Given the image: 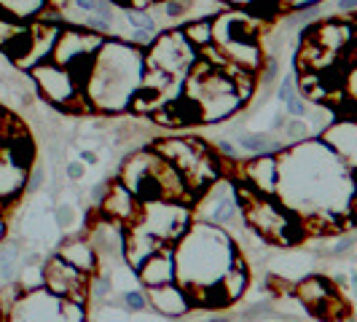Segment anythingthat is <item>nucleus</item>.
<instances>
[{"mask_svg": "<svg viewBox=\"0 0 357 322\" xmlns=\"http://www.w3.org/2000/svg\"><path fill=\"white\" fill-rule=\"evenodd\" d=\"M132 226H137L140 231L151 233L159 242L169 245V242H178L191 223H188V210H185L183 201L151 199V201L140 204V215H137V220Z\"/></svg>", "mask_w": 357, "mask_h": 322, "instance_id": "nucleus-6", "label": "nucleus"}, {"mask_svg": "<svg viewBox=\"0 0 357 322\" xmlns=\"http://www.w3.org/2000/svg\"><path fill=\"white\" fill-rule=\"evenodd\" d=\"M298 296H301L306 301V306L312 309V314H325L328 306L336 304V290H333V285H331L328 279H322V277L306 279L304 285L298 287Z\"/></svg>", "mask_w": 357, "mask_h": 322, "instance_id": "nucleus-16", "label": "nucleus"}, {"mask_svg": "<svg viewBox=\"0 0 357 322\" xmlns=\"http://www.w3.org/2000/svg\"><path fill=\"white\" fill-rule=\"evenodd\" d=\"M135 274H137V279L145 287L172 285L175 282V258H172V250L161 247L153 255H148L143 263L135 268Z\"/></svg>", "mask_w": 357, "mask_h": 322, "instance_id": "nucleus-13", "label": "nucleus"}, {"mask_svg": "<svg viewBox=\"0 0 357 322\" xmlns=\"http://www.w3.org/2000/svg\"><path fill=\"white\" fill-rule=\"evenodd\" d=\"M218 148H220V153H226V156L236 159V148H234L231 143H218Z\"/></svg>", "mask_w": 357, "mask_h": 322, "instance_id": "nucleus-36", "label": "nucleus"}, {"mask_svg": "<svg viewBox=\"0 0 357 322\" xmlns=\"http://www.w3.org/2000/svg\"><path fill=\"white\" fill-rule=\"evenodd\" d=\"M199 322H231L229 317H210V320H199Z\"/></svg>", "mask_w": 357, "mask_h": 322, "instance_id": "nucleus-41", "label": "nucleus"}, {"mask_svg": "<svg viewBox=\"0 0 357 322\" xmlns=\"http://www.w3.org/2000/svg\"><path fill=\"white\" fill-rule=\"evenodd\" d=\"M239 210L245 213L248 226H252L258 233H264L274 242H296L301 239V217L293 215L287 207H282V201L258 191H239L236 194Z\"/></svg>", "mask_w": 357, "mask_h": 322, "instance_id": "nucleus-4", "label": "nucleus"}, {"mask_svg": "<svg viewBox=\"0 0 357 322\" xmlns=\"http://www.w3.org/2000/svg\"><path fill=\"white\" fill-rule=\"evenodd\" d=\"M197 49L183 38L180 30H169L164 36L153 38L151 52L145 54V68L161 70L172 78H185V72L197 62Z\"/></svg>", "mask_w": 357, "mask_h": 322, "instance_id": "nucleus-7", "label": "nucleus"}, {"mask_svg": "<svg viewBox=\"0 0 357 322\" xmlns=\"http://www.w3.org/2000/svg\"><path fill=\"white\" fill-rule=\"evenodd\" d=\"M73 217H75L73 207H59V210H56V223H59V226H70Z\"/></svg>", "mask_w": 357, "mask_h": 322, "instance_id": "nucleus-32", "label": "nucleus"}, {"mask_svg": "<svg viewBox=\"0 0 357 322\" xmlns=\"http://www.w3.org/2000/svg\"><path fill=\"white\" fill-rule=\"evenodd\" d=\"M68 263H73L75 268H81L84 274H91L94 266H97V250L94 245H89L86 239H75V242H68L62 252H59Z\"/></svg>", "mask_w": 357, "mask_h": 322, "instance_id": "nucleus-21", "label": "nucleus"}, {"mask_svg": "<svg viewBox=\"0 0 357 322\" xmlns=\"http://www.w3.org/2000/svg\"><path fill=\"white\" fill-rule=\"evenodd\" d=\"M282 129H285L287 137H290L293 143H301V140H306V137H309V126H306L304 118H287Z\"/></svg>", "mask_w": 357, "mask_h": 322, "instance_id": "nucleus-26", "label": "nucleus"}, {"mask_svg": "<svg viewBox=\"0 0 357 322\" xmlns=\"http://www.w3.org/2000/svg\"><path fill=\"white\" fill-rule=\"evenodd\" d=\"M43 178H46L43 167H36V169L30 167V169H27V180H24V185H27V188H40V185H43Z\"/></svg>", "mask_w": 357, "mask_h": 322, "instance_id": "nucleus-31", "label": "nucleus"}, {"mask_svg": "<svg viewBox=\"0 0 357 322\" xmlns=\"http://www.w3.org/2000/svg\"><path fill=\"white\" fill-rule=\"evenodd\" d=\"M248 282H250V274H248V266H245V261L236 255L234 258V263L229 266V271L220 277V293H223V298H226V304H231L236 298H242V293L248 290Z\"/></svg>", "mask_w": 357, "mask_h": 322, "instance_id": "nucleus-19", "label": "nucleus"}, {"mask_svg": "<svg viewBox=\"0 0 357 322\" xmlns=\"http://www.w3.org/2000/svg\"><path fill=\"white\" fill-rule=\"evenodd\" d=\"M100 204H102L107 217L116 220V223H135L137 215H140V199L135 197L121 180L113 183V185H107L105 197H102Z\"/></svg>", "mask_w": 357, "mask_h": 322, "instance_id": "nucleus-11", "label": "nucleus"}, {"mask_svg": "<svg viewBox=\"0 0 357 322\" xmlns=\"http://www.w3.org/2000/svg\"><path fill=\"white\" fill-rule=\"evenodd\" d=\"M239 148H245V151H250V153H274V151H282V148H277V145L271 143L268 137L264 135H239Z\"/></svg>", "mask_w": 357, "mask_h": 322, "instance_id": "nucleus-24", "label": "nucleus"}, {"mask_svg": "<svg viewBox=\"0 0 357 322\" xmlns=\"http://www.w3.org/2000/svg\"><path fill=\"white\" fill-rule=\"evenodd\" d=\"M180 33H183V38L199 52V49H204V46L213 43V19H207V17L191 19V22H185V27H183Z\"/></svg>", "mask_w": 357, "mask_h": 322, "instance_id": "nucleus-22", "label": "nucleus"}, {"mask_svg": "<svg viewBox=\"0 0 357 322\" xmlns=\"http://www.w3.org/2000/svg\"><path fill=\"white\" fill-rule=\"evenodd\" d=\"M285 121H287L285 116H277V118H274V124H271V126H274V129H282V126H285Z\"/></svg>", "mask_w": 357, "mask_h": 322, "instance_id": "nucleus-40", "label": "nucleus"}, {"mask_svg": "<svg viewBox=\"0 0 357 322\" xmlns=\"http://www.w3.org/2000/svg\"><path fill=\"white\" fill-rule=\"evenodd\" d=\"M81 159L86 161V164H97V153H94V151H84Z\"/></svg>", "mask_w": 357, "mask_h": 322, "instance_id": "nucleus-38", "label": "nucleus"}, {"mask_svg": "<svg viewBox=\"0 0 357 322\" xmlns=\"http://www.w3.org/2000/svg\"><path fill=\"white\" fill-rule=\"evenodd\" d=\"M102 197H105V185H97V188L91 191V199H94V201H102Z\"/></svg>", "mask_w": 357, "mask_h": 322, "instance_id": "nucleus-37", "label": "nucleus"}, {"mask_svg": "<svg viewBox=\"0 0 357 322\" xmlns=\"http://www.w3.org/2000/svg\"><path fill=\"white\" fill-rule=\"evenodd\" d=\"M285 107H287V116H290V118H304L306 113H309V107H306V102H304V100H298V97L287 100Z\"/></svg>", "mask_w": 357, "mask_h": 322, "instance_id": "nucleus-30", "label": "nucleus"}, {"mask_svg": "<svg viewBox=\"0 0 357 322\" xmlns=\"http://www.w3.org/2000/svg\"><path fill=\"white\" fill-rule=\"evenodd\" d=\"M245 180L250 183L252 191L274 197L277 191V156L271 153H258V159H252L250 164H245Z\"/></svg>", "mask_w": 357, "mask_h": 322, "instance_id": "nucleus-15", "label": "nucleus"}, {"mask_svg": "<svg viewBox=\"0 0 357 322\" xmlns=\"http://www.w3.org/2000/svg\"><path fill=\"white\" fill-rule=\"evenodd\" d=\"M161 14H164V19H185V14H188V0H164Z\"/></svg>", "mask_w": 357, "mask_h": 322, "instance_id": "nucleus-27", "label": "nucleus"}, {"mask_svg": "<svg viewBox=\"0 0 357 322\" xmlns=\"http://www.w3.org/2000/svg\"><path fill=\"white\" fill-rule=\"evenodd\" d=\"M30 72H33V81H36L40 97H46L52 105L65 107V110H78L81 107L84 91L75 86V81H73L68 68H62V65H56L52 59H46V62L33 65Z\"/></svg>", "mask_w": 357, "mask_h": 322, "instance_id": "nucleus-8", "label": "nucleus"}, {"mask_svg": "<svg viewBox=\"0 0 357 322\" xmlns=\"http://www.w3.org/2000/svg\"><path fill=\"white\" fill-rule=\"evenodd\" d=\"M0 317H3V304H0Z\"/></svg>", "mask_w": 357, "mask_h": 322, "instance_id": "nucleus-44", "label": "nucleus"}, {"mask_svg": "<svg viewBox=\"0 0 357 322\" xmlns=\"http://www.w3.org/2000/svg\"><path fill=\"white\" fill-rule=\"evenodd\" d=\"M175 282L191 298L202 290L215 287L236 258L229 233L215 223H194L175 242Z\"/></svg>", "mask_w": 357, "mask_h": 322, "instance_id": "nucleus-2", "label": "nucleus"}, {"mask_svg": "<svg viewBox=\"0 0 357 322\" xmlns=\"http://www.w3.org/2000/svg\"><path fill=\"white\" fill-rule=\"evenodd\" d=\"M24 180H27V169H22L6 153H0V201L17 197L24 188Z\"/></svg>", "mask_w": 357, "mask_h": 322, "instance_id": "nucleus-20", "label": "nucleus"}, {"mask_svg": "<svg viewBox=\"0 0 357 322\" xmlns=\"http://www.w3.org/2000/svg\"><path fill=\"white\" fill-rule=\"evenodd\" d=\"M3 233H6V226H3V223H0V242H3Z\"/></svg>", "mask_w": 357, "mask_h": 322, "instance_id": "nucleus-43", "label": "nucleus"}, {"mask_svg": "<svg viewBox=\"0 0 357 322\" xmlns=\"http://www.w3.org/2000/svg\"><path fill=\"white\" fill-rule=\"evenodd\" d=\"M124 19L135 27V30H143V33H153L156 30V19L151 17L148 11H140V8H129L124 6Z\"/></svg>", "mask_w": 357, "mask_h": 322, "instance_id": "nucleus-25", "label": "nucleus"}, {"mask_svg": "<svg viewBox=\"0 0 357 322\" xmlns=\"http://www.w3.org/2000/svg\"><path fill=\"white\" fill-rule=\"evenodd\" d=\"M322 143L328 145L339 159L355 167V151H357V129L352 116H341L328 126V132L322 135Z\"/></svg>", "mask_w": 357, "mask_h": 322, "instance_id": "nucleus-12", "label": "nucleus"}, {"mask_svg": "<svg viewBox=\"0 0 357 322\" xmlns=\"http://www.w3.org/2000/svg\"><path fill=\"white\" fill-rule=\"evenodd\" d=\"M145 72V54L135 43L102 40L91 59L89 75L84 84V97L94 107L116 113L129 107L135 91L140 89Z\"/></svg>", "mask_w": 357, "mask_h": 322, "instance_id": "nucleus-3", "label": "nucleus"}, {"mask_svg": "<svg viewBox=\"0 0 357 322\" xmlns=\"http://www.w3.org/2000/svg\"><path fill=\"white\" fill-rule=\"evenodd\" d=\"M43 287L59 298H70V301L84 304L86 290H89V274L68 263L62 255H54L43 266Z\"/></svg>", "mask_w": 357, "mask_h": 322, "instance_id": "nucleus-9", "label": "nucleus"}, {"mask_svg": "<svg viewBox=\"0 0 357 322\" xmlns=\"http://www.w3.org/2000/svg\"><path fill=\"white\" fill-rule=\"evenodd\" d=\"M156 156L164 161H169L178 169L183 178H188L197 169L202 159L210 153V148L204 143H199V137H172V140H159L151 148Z\"/></svg>", "mask_w": 357, "mask_h": 322, "instance_id": "nucleus-10", "label": "nucleus"}, {"mask_svg": "<svg viewBox=\"0 0 357 322\" xmlns=\"http://www.w3.org/2000/svg\"><path fill=\"white\" fill-rule=\"evenodd\" d=\"M124 304L132 312H143L145 306H148V298H145L143 290H129V293H124Z\"/></svg>", "mask_w": 357, "mask_h": 322, "instance_id": "nucleus-29", "label": "nucleus"}, {"mask_svg": "<svg viewBox=\"0 0 357 322\" xmlns=\"http://www.w3.org/2000/svg\"><path fill=\"white\" fill-rule=\"evenodd\" d=\"M161 247H164V242H159V239L151 236V233L140 231L137 226L132 229L129 236H124V258L132 268H137L148 255H153V252L161 250Z\"/></svg>", "mask_w": 357, "mask_h": 322, "instance_id": "nucleus-17", "label": "nucleus"}, {"mask_svg": "<svg viewBox=\"0 0 357 322\" xmlns=\"http://www.w3.org/2000/svg\"><path fill=\"white\" fill-rule=\"evenodd\" d=\"M17 245H0V290L14 282V277H17Z\"/></svg>", "mask_w": 357, "mask_h": 322, "instance_id": "nucleus-23", "label": "nucleus"}, {"mask_svg": "<svg viewBox=\"0 0 357 322\" xmlns=\"http://www.w3.org/2000/svg\"><path fill=\"white\" fill-rule=\"evenodd\" d=\"M355 199L352 164L339 159L328 145L301 140L296 148H282L277 159V191L282 207L301 217V223L339 226V207L352 217Z\"/></svg>", "mask_w": 357, "mask_h": 322, "instance_id": "nucleus-1", "label": "nucleus"}, {"mask_svg": "<svg viewBox=\"0 0 357 322\" xmlns=\"http://www.w3.org/2000/svg\"><path fill=\"white\" fill-rule=\"evenodd\" d=\"M357 0H336V11H344V14H355Z\"/></svg>", "mask_w": 357, "mask_h": 322, "instance_id": "nucleus-34", "label": "nucleus"}, {"mask_svg": "<svg viewBox=\"0 0 357 322\" xmlns=\"http://www.w3.org/2000/svg\"><path fill=\"white\" fill-rule=\"evenodd\" d=\"M110 3H113V6H126L129 0H110Z\"/></svg>", "mask_w": 357, "mask_h": 322, "instance_id": "nucleus-42", "label": "nucleus"}, {"mask_svg": "<svg viewBox=\"0 0 357 322\" xmlns=\"http://www.w3.org/2000/svg\"><path fill=\"white\" fill-rule=\"evenodd\" d=\"M8 322H84V304L59 298L46 287L24 290L14 301Z\"/></svg>", "mask_w": 357, "mask_h": 322, "instance_id": "nucleus-5", "label": "nucleus"}, {"mask_svg": "<svg viewBox=\"0 0 357 322\" xmlns=\"http://www.w3.org/2000/svg\"><path fill=\"white\" fill-rule=\"evenodd\" d=\"M296 91H298V86H296V75L290 72V75L282 78V84H280V89H277V100H280V102H287V100L296 97Z\"/></svg>", "mask_w": 357, "mask_h": 322, "instance_id": "nucleus-28", "label": "nucleus"}, {"mask_svg": "<svg viewBox=\"0 0 357 322\" xmlns=\"http://www.w3.org/2000/svg\"><path fill=\"white\" fill-rule=\"evenodd\" d=\"M213 207H210V213H207V220L215 223V226H229L236 220V215H239V201H236V194H234L231 188H226V185H218V191H215L213 197Z\"/></svg>", "mask_w": 357, "mask_h": 322, "instance_id": "nucleus-18", "label": "nucleus"}, {"mask_svg": "<svg viewBox=\"0 0 357 322\" xmlns=\"http://www.w3.org/2000/svg\"><path fill=\"white\" fill-rule=\"evenodd\" d=\"M68 178H70V180H81V178H84V167H81L78 161H70V164H68Z\"/></svg>", "mask_w": 357, "mask_h": 322, "instance_id": "nucleus-33", "label": "nucleus"}, {"mask_svg": "<svg viewBox=\"0 0 357 322\" xmlns=\"http://www.w3.org/2000/svg\"><path fill=\"white\" fill-rule=\"evenodd\" d=\"M148 304L153 306L161 314H169V317H180L191 309V296L178 285H161V287H148Z\"/></svg>", "mask_w": 357, "mask_h": 322, "instance_id": "nucleus-14", "label": "nucleus"}, {"mask_svg": "<svg viewBox=\"0 0 357 322\" xmlns=\"http://www.w3.org/2000/svg\"><path fill=\"white\" fill-rule=\"evenodd\" d=\"M107 287H110V282H107V279H100V282H97V290H94V293H97V296H105Z\"/></svg>", "mask_w": 357, "mask_h": 322, "instance_id": "nucleus-39", "label": "nucleus"}, {"mask_svg": "<svg viewBox=\"0 0 357 322\" xmlns=\"http://www.w3.org/2000/svg\"><path fill=\"white\" fill-rule=\"evenodd\" d=\"M220 3L234 6V8H250V6H252V0H220Z\"/></svg>", "mask_w": 357, "mask_h": 322, "instance_id": "nucleus-35", "label": "nucleus"}]
</instances>
